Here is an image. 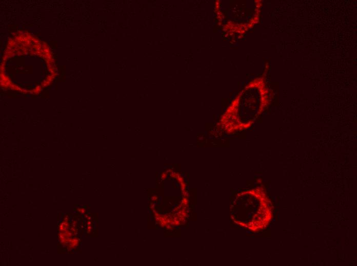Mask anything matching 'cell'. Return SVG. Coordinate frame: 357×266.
Here are the masks:
<instances>
[{
	"instance_id": "1",
	"label": "cell",
	"mask_w": 357,
	"mask_h": 266,
	"mask_svg": "<svg viewBox=\"0 0 357 266\" xmlns=\"http://www.w3.org/2000/svg\"><path fill=\"white\" fill-rule=\"evenodd\" d=\"M248 202H246L243 193L241 194L244 203H237L241 219L240 223L250 229H260L265 226L270 219L271 211L265 197L256 191H250L249 202L248 192H245Z\"/></svg>"
}]
</instances>
